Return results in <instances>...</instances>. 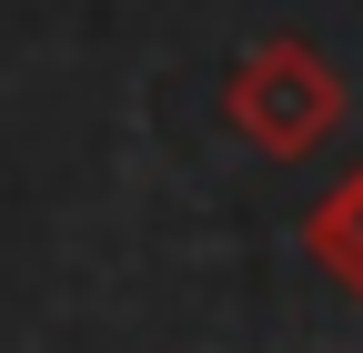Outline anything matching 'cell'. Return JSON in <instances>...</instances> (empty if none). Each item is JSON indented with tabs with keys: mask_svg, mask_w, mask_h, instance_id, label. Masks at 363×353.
<instances>
[{
	"mask_svg": "<svg viewBox=\"0 0 363 353\" xmlns=\"http://www.w3.org/2000/svg\"><path fill=\"white\" fill-rule=\"evenodd\" d=\"M222 121H233L242 152L303 162V152H323L333 121H343V71L313 51L303 30H272V40H252V51L233 61V81H222Z\"/></svg>",
	"mask_w": 363,
	"mask_h": 353,
	"instance_id": "obj_1",
	"label": "cell"
},
{
	"mask_svg": "<svg viewBox=\"0 0 363 353\" xmlns=\"http://www.w3.org/2000/svg\"><path fill=\"white\" fill-rule=\"evenodd\" d=\"M303 252H313V273H323V283H343V293L363 303V162L303 212Z\"/></svg>",
	"mask_w": 363,
	"mask_h": 353,
	"instance_id": "obj_2",
	"label": "cell"
}]
</instances>
